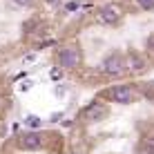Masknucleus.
Segmentation results:
<instances>
[{"label":"nucleus","mask_w":154,"mask_h":154,"mask_svg":"<svg viewBox=\"0 0 154 154\" xmlns=\"http://www.w3.org/2000/svg\"><path fill=\"white\" fill-rule=\"evenodd\" d=\"M100 69L107 74V76H121L127 69V56L121 54V51H109L103 58V63H100Z\"/></svg>","instance_id":"nucleus-1"},{"label":"nucleus","mask_w":154,"mask_h":154,"mask_svg":"<svg viewBox=\"0 0 154 154\" xmlns=\"http://www.w3.org/2000/svg\"><path fill=\"white\" fill-rule=\"evenodd\" d=\"M107 98L112 103H119V105H130V103H134L136 92L132 89V85H114L107 92Z\"/></svg>","instance_id":"nucleus-2"},{"label":"nucleus","mask_w":154,"mask_h":154,"mask_svg":"<svg viewBox=\"0 0 154 154\" xmlns=\"http://www.w3.org/2000/svg\"><path fill=\"white\" fill-rule=\"evenodd\" d=\"M121 18H123V11L119 5H103L96 9V20L100 25H116Z\"/></svg>","instance_id":"nucleus-3"},{"label":"nucleus","mask_w":154,"mask_h":154,"mask_svg":"<svg viewBox=\"0 0 154 154\" xmlns=\"http://www.w3.org/2000/svg\"><path fill=\"white\" fill-rule=\"evenodd\" d=\"M58 65L63 67V69H74V67L81 65V51L76 49V47L67 45L63 47L60 51H58Z\"/></svg>","instance_id":"nucleus-4"},{"label":"nucleus","mask_w":154,"mask_h":154,"mask_svg":"<svg viewBox=\"0 0 154 154\" xmlns=\"http://www.w3.org/2000/svg\"><path fill=\"white\" fill-rule=\"evenodd\" d=\"M107 105L100 103V100H92V103L87 105V107L83 109V119L87 121V123H98V121H103L105 116H107Z\"/></svg>","instance_id":"nucleus-5"},{"label":"nucleus","mask_w":154,"mask_h":154,"mask_svg":"<svg viewBox=\"0 0 154 154\" xmlns=\"http://www.w3.org/2000/svg\"><path fill=\"white\" fill-rule=\"evenodd\" d=\"M42 139L45 136L40 134V132H25L23 136H18V147L23 152H34V150H40L42 147Z\"/></svg>","instance_id":"nucleus-6"},{"label":"nucleus","mask_w":154,"mask_h":154,"mask_svg":"<svg viewBox=\"0 0 154 154\" xmlns=\"http://www.w3.org/2000/svg\"><path fill=\"white\" fill-rule=\"evenodd\" d=\"M127 67H130L134 74H139V72L145 69V58L141 54H136V51H132V54L127 56Z\"/></svg>","instance_id":"nucleus-7"},{"label":"nucleus","mask_w":154,"mask_h":154,"mask_svg":"<svg viewBox=\"0 0 154 154\" xmlns=\"http://www.w3.org/2000/svg\"><path fill=\"white\" fill-rule=\"evenodd\" d=\"M40 123H42V121H40L36 114H27V116H25V125H27L29 130H38Z\"/></svg>","instance_id":"nucleus-8"},{"label":"nucleus","mask_w":154,"mask_h":154,"mask_svg":"<svg viewBox=\"0 0 154 154\" xmlns=\"http://www.w3.org/2000/svg\"><path fill=\"white\" fill-rule=\"evenodd\" d=\"M143 147L147 154H154V134H145L143 136Z\"/></svg>","instance_id":"nucleus-9"},{"label":"nucleus","mask_w":154,"mask_h":154,"mask_svg":"<svg viewBox=\"0 0 154 154\" xmlns=\"http://www.w3.org/2000/svg\"><path fill=\"white\" fill-rule=\"evenodd\" d=\"M136 5H139L143 11H152L154 9V0H136Z\"/></svg>","instance_id":"nucleus-10"},{"label":"nucleus","mask_w":154,"mask_h":154,"mask_svg":"<svg viewBox=\"0 0 154 154\" xmlns=\"http://www.w3.org/2000/svg\"><path fill=\"white\" fill-rule=\"evenodd\" d=\"M65 11H67V14L78 11V2H76V0H69V2H65Z\"/></svg>","instance_id":"nucleus-11"},{"label":"nucleus","mask_w":154,"mask_h":154,"mask_svg":"<svg viewBox=\"0 0 154 154\" xmlns=\"http://www.w3.org/2000/svg\"><path fill=\"white\" fill-rule=\"evenodd\" d=\"M11 2L16 5V7H31V2H34V0H11Z\"/></svg>","instance_id":"nucleus-12"},{"label":"nucleus","mask_w":154,"mask_h":154,"mask_svg":"<svg viewBox=\"0 0 154 154\" xmlns=\"http://www.w3.org/2000/svg\"><path fill=\"white\" fill-rule=\"evenodd\" d=\"M36 60V54H27L25 56V63H34Z\"/></svg>","instance_id":"nucleus-13"},{"label":"nucleus","mask_w":154,"mask_h":154,"mask_svg":"<svg viewBox=\"0 0 154 154\" xmlns=\"http://www.w3.org/2000/svg\"><path fill=\"white\" fill-rule=\"evenodd\" d=\"M63 94H65V87H63V85H58V87H56V96H63Z\"/></svg>","instance_id":"nucleus-14"},{"label":"nucleus","mask_w":154,"mask_h":154,"mask_svg":"<svg viewBox=\"0 0 154 154\" xmlns=\"http://www.w3.org/2000/svg\"><path fill=\"white\" fill-rule=\"evenodd\" d=\"M29 87H31V81H27V83H23V85H20V89H23V92H27Z\"/></svg>","instance_id":"nucleus-15"},{"label":"nucleus","mask_w":154,"mask_h":154,"mask_svg":"<svg viewBox=\"0 0 154 154\" xmlns=\"http://www.w3.org/2000/svg\"><path fill=\"white\" fill-rule=\"evenodd\" d=\"M63 119V114L60 112H56V114H51V121H54V123H56V121H60Z\"/></svg>","instance_id":"nucleus-16"},{"label":"nucleus","mask_w":154,"mask_h":154,"mask_svg":"<svg viewBox=\"0 0 154 154\" xmlns=\"http://www.w3.org/2000/svg\"><path fill=\"white\" fill-rule=\"evenodd\" d=\"M47 5H51V7H58V5H60V0H45Z\"/></svg>","instance_id":"nucleus-17"},{"label":"nucleus","mask_w":154,"mask_h":154,"mask_svg":"<svg viewBox=\"0 0 154 154\" xmlns=\"http://www.w3.org/2000/svg\"><path fill=\"white\" fill-rule=\"evenodd\" d=\"M51 78H54V81H58V78H60V72H58V69L51 72Z\"/></svg>","instance_id":"nucleus-18"}]
</instances>
